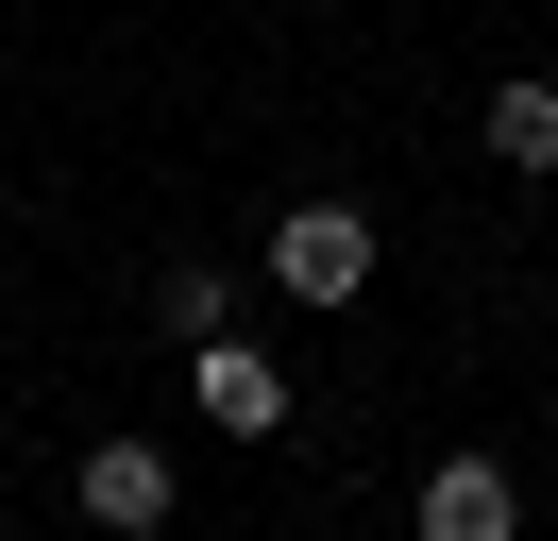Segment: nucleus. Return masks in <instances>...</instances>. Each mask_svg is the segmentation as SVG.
Returning <instances> with one entry per match:
<instances>
[{
	"instance_id": "obj_1",
	"label": "nucleus",
	"mask_w": 558,
	"mask_h": 541,
	"mask_svg": "<svg viewBox=\"0 0 558 541\" xmlns=\"http://www.w3.org/2000/svg\"><path fill=\"white\" fill-rule=\"evenodd\" d=\"M254 270H271L288 304H355V288H373V220H355V203H288Z\"/></svg>"
},
{
	"instance_id": "obj_2",
	"label": "nucleus",
	"mask_w": 558,
	"mask_h": 541,
	"mask_svg": "<svg viewBox=\"0 0 558 541\" xmlns=\"http://www.w3.org/2000/svg\"><path fill=\"white\" fill-rule=\"evenodd\" d=\"M423 541H524L508 457H440V473H423Z\"/></svg>"
},
{
	"instance_id": "obj_3",
	"label": "nucleus",
	"mask_w": 558,
	"mask_h": 541,
	"mask_svg": "<svg viewBox=\"0 0 558 541\" xmlns=\"http://www.w3.org/2000/svg\"><path fill=\"white\" fill-rule=\"evenodd\" d=\"M204 423L220 440H288V372L254 356V338H204Z\"/></svg>"
},
{
	"instance_id": "obj_4",
	"label": "nucleus",
	"mask_w": 558,
	"mask_h": 541,
	"mask_svg": "<svg viewBox=\"0 0 558 541\" xmlns=\"http://www.w3.org/2000/svg\"><path fill=\"white\" fill-rule=\"evenodd\" d=\"M85 525H170V440H85Z\"/></svg>"
},
{
	"instance_id": "obj_5",
	"label": "nucleus",
	"mask_w": 558,
	"mask_h": 541,
	"mask_svg": "<svg viewBox=\"0 0 558 541\" xmlns=\"http://www.w3.org/2000/svg\"><path fill=\"white\" fill-rule=\"evenodd\" d=\"M490 153H508V169H558V85H490Z\"/></svg>"
},
{
	"instance_id": "obj_6",
	"label": "nucleus",
	"mask_w": 558,
	"mask_h": 541,
	"mask_svg": "<svg viewBox=\"0 0 558 541\" xmlns=\"http://www.w3.org/2000/svg\"><path fill=\"white\" fill-rule=\"evenodd\" d=\"M170 338H186V356H204V338H238V288H220V270H170Z\"/></svg>"
}]
</instances>
